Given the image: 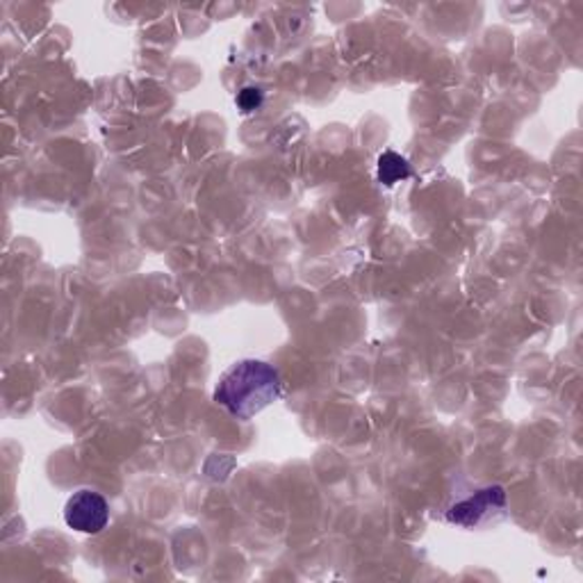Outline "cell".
Instances as JSON below:
<instances>
[{
	"label": "cell",
	"instance_id": "cell-1",
	"mask_svg": "<svg viewBox=\"0 0 583 583\" xmlns=\"http://www.w3.org/2000/svg\"><path fill=\"white\" fill-rule=\"evenodd\" d=\"M283 381L274 365L264 361H240L221 374L214 388V401L229 415L251 420L281 396Z\"/></svg>",
	"mask_w": 583,
	"mask_h": 583
},
{
	"label": "cell",
	"instance_id": "cell-2",
	"mask_svg": "<svg viewBox=\"0 0 583 583\" xmlns=\"http://www.w3.org/2000/svg\"><path fill=\"white\" fill-rule=\"evenodd\" d=\"M110 506L108 500L94 490H78L64 506V522L80 533H101L108 526Z\"/></svg>",
	"mask_w": 583,
	"mask_h": 583
},
{
	"label": "cell",
	"instance_id": "cell-3",
	"mask_svg": "<svg viewBox=\"0 0 583 583\" xmlns=\"http://www.w3.org/2000/svg\"><path fill=\"white\" fill-rule=\"evenodd\" d=\"M506 511V492L500 485H490L479 490L474 497L454 504L446 513V520L461 524V526H481L487 517H492L495 513H504Z\"/></svg>",
	"mask_w": 583,
	"mask_h": 583
},
{
	"label": "cell",
	"instance_id": "cell-4",
	"mask_svg": "<svg viewBox=\"0 0 583 583\" xmlns=\"http://www.w3.org/2000/svg\"><path fill=\"white\" fill-rule=\"evenodd\" d=\"M411 175H413V169H411L406 158H401L392 151H388L379 158V181L385 188H392L399 181H406V178H411Z\"/></svg>",
	"mask_w": 583,
	"mask_h": 583
},
{
	"label": "cell",
	"instance_id": "cell-5",
	"mask_svg": "<svg viewBox=\"0 0 583 583\" xmlns=\"http://www.w3.org/2000/svg\"><path fill=\"white\" fill-rule=\"evenodd\" d=\"M264 97L258 87H244L242 92L238 94V105L242 112H255L262 105Z\"/></svg>",
	"mask_w": 583,
	"mask_h": 583
}]
</instances>
